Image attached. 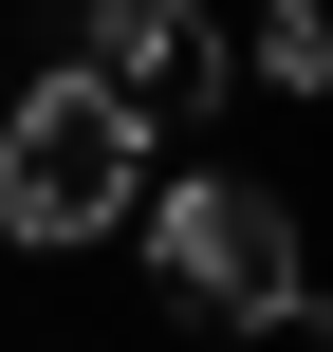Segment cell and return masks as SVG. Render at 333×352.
Here are the masks:
<instances>
[{
  "label": "cell",
  "instance_id": "6da1fadb",
  "mask_svg": "<svg viewBox=\"0 0 333 352\" xmlns=\"http://www.w3.org/2000/svg\"><path fill=\"white\" fill-rule=\"evenodd\" d=\"M130 186H148V111H130L93 56L0 111V241H111Z\"/></svg>",
  "mask_w": 333,
  "mask_h": 352
},
{
  "label": "cell",
  "instance_id": "7a4b0ae2",
  "mask_svg": "<svg viewBox=\"0 0 333 352\" xmlns=\"http://www.w3.org/2000/svg\"><path fill=\"white\" fill-rule=\"evenodd\" d=\"M148 241H167V278H185L204 316H241V334H297V316H315V278H297V223H278L241 167H185V186L148 204Z\"/></svg>",
  "mask_w": 333,
  "mask_h": 352
},
{
  "label": "cell",
  "instance_id": "277c9868",
  "mask_svg": "<svg viewBox=\"0 0 333 352\" xmlns=\"http://www.w3.org/2000/svg\"><path fill=\"white\" fill-rule=\"evenodd\" d=\"M241 74H260V93H333V0H260Z\"/></svg>",
  "mask_w": 333,
  "mask_h": 352
},
{
  "label": "cell",
  "instance_id": "3957f363",
  "mask_svg": "<svg viewBox=\"0 0 333 352\" xmlns=\"http://www.w3.org/2000/svg\"><path fill=\"white\" fill-rule=\"evenodd\" d=\"M93 74H111L148 130H204L241 56H222V19H204V0H93Z\"/></svg>",
  "mask_w": 333,
  "mask_h": 352
}]
</instances>
